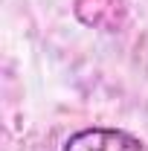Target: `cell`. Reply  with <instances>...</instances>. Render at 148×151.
<instances>
[{"label":"cell","mask_w":148,"mask_h":151,"mask_svg":"<svg viewBox=\"0 0 148 151\" xmlns=\"http://www.w3.org/2000/svg\"><path fill=\"white\" fill-rule=\"evenodd\" d=\"M64 151H145V148L134 134L122 131V128H84V131H75L64 142Z\"/></svg>","instance_id":"cell-1"}]
</instances>
